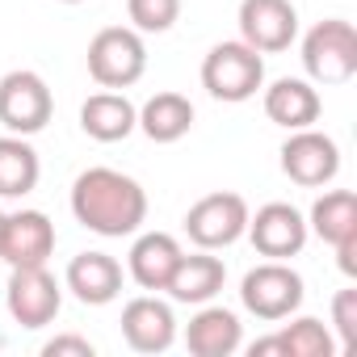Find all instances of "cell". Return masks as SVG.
<instances>
[{
  "label": "cell",
  "instance_id": "obj_1",
  "mask_svg": "<svg viewBox=\"0 0 357 357\" xmlns=\"http://www.w3.org/2000/svg\"><path fill=\"white\" fill-rule=\"evenodd\" d=\"M72 215L89 231H97L105 240H122L143 227L147 194L135 176H126L118 168H84L72 181Z\"/></svg>",
  "mask_w": 357,
  "mask_h": 357
},
{
  "label": "cell",
  "instance_id": "obj_2",
  "mask_svg": "<svg viewBox=\"0 0 357 357\" xmlns=\"http://www.w3.org/2000/svg\"><path fill=\"white\" fill-rule=\"evenodd\" d=\"M261 84H265V59L248 43H219L202 59V89L215 101H227V105L252 101Z\"/></svg>",
  "mask_w": 357,
  "mask_h": 357
},
{
  "label": "cell",
  "instance_id": "obj_3",
  "mask_svg": "<svg viewBox=\"0 0 357 357\" xmlns=\"http://www.w3.org/2000/svg\"><path fill=\"white\" fill-rule=\"evenodd\" d=\"M303 68L315 84H349L357 76V30L344 17H328L303 38Z\"/></svg>",
  "mask_w": 357,
  "mask_h": 357
},
{
  "label": "cell",
  "instance_id": "obj_4",
  "mask_svg": "<svg viewBox=\"0 0 357 357\" xmlns=\"http://www.w3.org/2000/svg\"><path fill=\"white\" fill-rule=\"evenodd\" d=\"M303 278L286 265V261H265L257 269L244 273L240 282V303L248 315L265 319V324H278V319H290L298 307H303Z\"/></svg>",
  "mask_w": 357,
  "mask_h": 357
},
{
  "label": "cell",
  "instance_id": "obj_5",
  "mask_svg": "<svg viewBox=\"0 0 357 357\" xmlns=\"http://www.w3.org/2000/svg\"><path fill=\"white\" fill-rule=\"evenodd\" d=\"M143 72H147V47H143L139 30L105 26L101 34H93V43H89V76L101 89H130V84H139Z\"/></svg>",
  "mask_w": 357,
  "mask_h": 357
},
{
  "label": "cell",
  "instance_id": "obj_6",
  "mask_svg": "<svg viewBox=\"0 0 357 357\" xmlns=\"http://www.w3.org/2000/svg\"><path fill=\"white\" fill-rule=\"evenodd\" d=\"M51 114H55V97L38 72L22 68V72H9L0 80V126L9 135L30 139V135L47 130Z\"/></svg>",
  "mask_w": 357,
  "mask_h": 357
},
{
  "label": "cell",
  "instance_id": "obj_7",
  "mask_svg": "<svg viewBox=\"0 0 357 357\" xmlns=\"http://www.w3.org/2000/svg\"><path fill=\"white\" fill-rule=\"evenodd\" d=\"M248 202L240 194H206L202 202L190 206L185 215V236L206 248V252H219V248H231L244 231H248Z\"/></svg>",
  "mask_w": 357,
  "mask_h": 357
},
{
  "label": "cell",
  "instance_id": "obj_8",
  "mask_svg": "<svg viewBox=\"0 0 357 357\" xmlns=\"http://www.w3.org/2000/svg\"><path fill=\"white\" fill-rule=\"evenodd\" d=\"M282 172L290 176L294 185L303 190H319V185H332L336 172H340V147L332 135L324 130H290V139L282 143Z\"/></svg>",
  "mask_w": 357,
  "mask_h": 357
},
{
  "label": "cell",
  "instance_id": "obj_9",
  "mask_svg": "<svg viewBox=\"0 0 357 357\" xmlns=\"http://www.w3.org/2000/svg\"><path fill=\"white\" fill-rule=\"evenodd\" d=\"M240 43H248L261 55L290 51L298 38V9L290 0H240Z\"/></svg>",
  "mask_w": 357,
  "mask_h": 357
},
{
  "label": "cell",
  "instance_id": "obj_10",
  "mask_svg": "<svg viewBox=\"0 0 357 357\" xmlns=\"http://www.w3.org/2000/svg\"><path fill=\"white\" fill-rule=\"evenodd\" d=\"M5 303H9V315L22 324V328H47L55 324L59 307H63V290L59 282L47 273V265H30V269H13L9 278V290H5Z\"/></svg>",
  "mask_w": 357,
  "mask_h": 357
},
{
  "label": "cell",
  "instance_id": "obj_11",
  "mask_svg": "<svg viewBox=\"0 0 357 357\" xmlns=\"http://www.w3.org/2000/svg\"><path fill=\"white\" fill-rule=\"evenodd\" d=\"M248 240H252V248L261 252V257H269V261H290V257H298L303 248H307V219L290 206V202H269V206H261L257 215H248V231H244Z\"/></svg>",
  "mask_w": 357,
  "mask_h": 357
},
{
  "label": "cell",
  "instance_id": "obj_12",
  "mask_svg": "<svg viewBox=\"0 0 357 357\" xmlns=\"http://www.w3.org/2000/svg\"><path fill=\"white\" fill-rule=\"evenodd\" d=\"M55 252V223L43 211H17L5 219V236H0V261L9 269H30L47 265Z\"/></svg>",
  "mask_w": 357,
  "mask_h": 357
},
{
  "label": "cell",
  "instance_id": "obj_13",
  "mask_svg": "<svg viewBox=\"0 0 357 357\" xmlns=\"http://www.w3.org/2000/svg\"><path fill=\"white\" fill-rule=\"evenodd\" d=\"M122 340L135 349V353H164L172 349L176 340V315L168 303L143 294V298H130L122 307Z\"/></svg>",
  "mask_w": 357,
  "mask_h": 357
},
{
  "label": "cell",
  "instance_id": "obj_14",
  "mask_svg": "<svg viewBox=\"0 0 357 357\" xmlns=\"http://www.w3.org/2000/svg\"><path fill=\"white\" fill-rule=\"evenodd\" d=\"M63 282L84 307H105L122 294V265L109 252H80V257H72Z\"/></svg>",
  "mask_w": 357,
  "mask_h": 357
},
{
  "label": "cell",
  "instance_id": "obj_15",
  "mask_svg": "<svg viewBox=\"0 0 357 357\" xmlns=\"http://www.w3.org/2000/svg\"><path fill=\"white\" fill-rule=\"evenodd\" d=\"M223 282H227V265L219 257H211L206 248H198L194 257L181 252V261H176V269H172V278H168L164 290L172 294V303L202 307V303H211L223 290Z\"/></svg>",
  "mask_w": 357,
  "mask_h": 357
},
{
  "label": "cell",
  "instance_id": "obj_16",
  "mask_svg": "<svg viewBox=\"0 0 357 357\" xmlns=\"http://www.w3.org/2000/svg\"><path fill=\"white\" fill-rule=\"evenodd\" d=\"M240 344H244V324L227 307H206L202 303V311L185 328V349L194 357H231Z\"/></svg>",
  "mask_w": 357,
  "mask_h": 357
},
{
  "label": "cell",
  "instance_id": "obj_17",
  "mask_svg": "<svg viewBox=\"0 0 357 357\" xmlns=\"http://www.w3.org/2000/svg\"><path fill=\"white\" fill-rule=\"evenodd\" d=\"M265 118L273 126H286V130H303L319 118V93L311 89V80H298V76H282L265 89Z\"/></svg>",
  "mask_w": 357,
  "mask_h": 357
},
{
  "label": "cell",
  "instance_id": "obj_18",
  "mask_svg": "<svg viewBox=\"0 0 357 357\" xmlns=\"http://www.w3.org/2000/svg\"><path fill=\"white\" fill-rule=\"evenodd\" d=\"M176 261H181V244H176L168 231H147L130 244V278L143 286V290H164Z\"/></svg>",
  "mask_w": 357,
  "mask_h": 357
},
{
  "label": "cell",
  "instance_id": "obj_19",
  "mask_svg": "<svg viewBox=\"0 0 357 357\" xmlns=\"http://www.w3.org/2000/svg\"><path fill=\"white\" fill-rule=\"evenodd\" d=\"M139 122V109L122 97V93H93L84 105H80V130L97 143H118L135 130Z\"/></svg>",
  "mask_w": 357,
  "mask_h": 357
},
{
  "label": "cell",
  "instance_id": "obj_20",
  "mask_svg": "<svg viewBox=\"0 0 357 357\" xmlns=\"http://www.w3.org/2000/svg\"><path fill=\"white\" fill-rule=\"evenodd\" d=\"M151 143H176L185 139L190 126H194V105L190 97L181 93H155L143 109H139V122H135Z\"/></svg>",
  "mask_w": 357,
  "mask_h": 357
},
{
  "label": "cell",
  "instance_id": "obj_21",
  "mask_svg": "<svg viewBox=\"0 0 357 357\" xmlns=\"http://www.w3.org/2000/svg\"><path fill=\"white\" fill-rule=\"evenodd\" d=\"M38 151L22 135H0V198H26L38 185Z\"/></svg>",
  "mask_w": 357,
  "mask_h": 357
},
{
  "label": "cell",
  "instance_id": "obj_22",
  "mask_svg": "<svg viewBox=\"0 0 357 357\" xmlns=\"http://www.w3.org/2000/svg\"><path fill=\"white\" fill-rule=\"evenodd\" d=\"M307 231H315L332 248L340 240L357 236V198L349 190H328L324 198H315V206L307 215Z\"/></svg>",
  "mask_w": 357,
  "mask_h": 357
},
{
  "label": "cell",
  "instance_id": "obj_23",
  "mask_svg": "<svg viewBox=\"0 0 357 357\" xmlns=\"http://www.w3.org/2000/svg\"><path fill=\"white\" fill-rule=\"evenodd\" d=\"M278 336H282V353L286 357H336V340H332L328 324L315 319V315H298Z\"/></svg>",
  "mask_w": 357,
  "mask_h": 357
},
{
  "label": "cell",
  "instance_id": "obj_24",
  "mask_svg": "<svg viewBox=\"0 0 357 357\" xmlns=\"http://www.w3.org/2000/svg\"><path fill=\"white\" fill-rule=\"evenodd\" d=\"M126 13L139 34H164L181 17V0H126Z\"/></svg>",
  "mask_w": 357,
  "mask_h": 357
},
{
  "label": "cell",
  "instance_id": "obj_25",
  "mask_svg": "<svg viewBox=\"0 0 357 357\" xmlns=\"http://www.w3.org/2000/svg\"><path fill=\"white\" fill-rule=\"evenodd\" d=\"M332 324L340 332V353H353L357 349V290H340L332 298Z\"/></svg>",
  "mask_w": 357,
  "mask_h": 357
},
{
  "label": "cell",
  "instance_id": "obj_26",
  "mask_svg": "<svg viewBox=\"0 0 357 357\" xmlns=\"http://www.w3.org/2000/svg\"><path fill=\"white\" fill-rule=\"evenodd\" d=\"M93 353H97L93 340H84V336H55L43 344V357H93Z\"/></svg>",
  "mask_w": 357,
  "mask_h": 357
},
{
  "label": "cell",
  "instance_id": "obj_27",
  "mask_svg": "<svg viewBox=\"0 0 357 357\" xmlns=\"http://www.w3.org/2000/svg\"><path fill=\"white\" fill-rule=\"evenodd\" d=\"M336 265H340L344 278H357V236H349V240L336 244Z\"/></svg>",
  "mask_w": 357,
  "mask_h": 357
},
{
  "label": "cell",
  "instance_id": "obj_28",
  "mask_svg": "<svg viewBox=\"0 0 357 357\" xmlns=\"http://www.w3.org/2000/svg\"><path fill=\"white\" fill-rule=\"evenodd\" d=\"M248 353H252V357H286V353H282V336L252 340V344H248Z\"/></svg>",
  "mask_w": 357,
  "mask_h": 357
},
{
  "label": "cell",
  "instance_id": "obj_29",
  "mask_svg": "<svg viewBox=\"0 0 357 357\" xmlns=\"http://www.w3.org/2000/svg\"><path fill=\"white\" fill-rule=\"evenodd\" d=\"M5 219H9V215H5V211H0V236H5Z\"/></svg>",
  "mask_w": 357,
  "mask_h": 357
},
{
  "label": "cell",
  "instance_id": "obj_30",
  "mask_svg": "<svg viewBox=\"0 0 357 357\" xmlns=\"http://www.w3.org/2000/svg\"><path fill=\"white\" fill-rule=\"evenodd\" d=\"M59 5H84V0H59Z\"/></svg>",
  "mask_w": 357,
  "mask_h": 357
}]
</instances>
